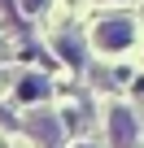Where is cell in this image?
<instances>
[{
  "label": "cell",
  "mask_w": 144,
  "mask_h": 148,
  "mask_svg": "<svg viewBox=\"0 0 144 148\" xmlns=\"http://www.w3.org/2000/svg\"><path fill=\"white\" fill-rule=\"evenodd\" d=\"M96 48L101 52H122V48H131V39H135V22L131 18H101V26H96Z\"/></svg>",
  "instance_id": "1"
},
{
  "label": "cell",
  "mask_w": 144,
  "mask_h": 148,
  "mask_svg": "<svg viewBox=\"0 0 144 148\" xmlns=\"http://www.w3.org/2000/svg\"><path fill=\"white\" fill-rule=\"evenodd\" d=\"M109 135H114L118 148H135V118L127 109H114L109 113Z\"/></svg>",
  "instance_id": "2"
},
{
  "label": "cell",
  "mask_w": 144,
  "mask_h": 148,
  "mask_svg": "<svg viewBox=\"0 0 144 148\" xmlns=\"http://www.w3.org/2000/svg\"><path fill=\"white\" fill-rule=\"evenodd\" d=\"M44 96H48V79H39V74L18 79V100H44Z\"/></svg>",
  "instance_id": "3"
},
{
  "label": "cell",
  "mask_w": 144,
  "mask_h": 148,
  "mask_svg": "<svg viewBox=\"0 0 144 148\" xmlns=\"http://www.w3.org/2000/svg\"><path fill=\"white\" fill-rule=\"evenodd\" d=\"M18 5H22V13H44L48 0H18Z\"/></svg>",
  "instance_id": "4"
},
{
  "label": "cell",
  "mask_w": 144,
  "mask_h": 148,
  "mask_svg": "<svg viewBox=\"0 0 144 148\" xmlns=\"http://www.w3.org/2000/svg\"><path fill=\"white\" fill-rule=\"evenodd\" d=\"M79 148H88V144H79Z\"/></svg>",
  "instance_id": "5"
}]
</instances>
